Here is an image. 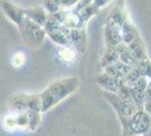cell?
Returning <instances> with one entry per match:
<instances>
[{
	"instance_id": "obj_1",
	"label": "cell",
	"mask_w": 151,
	"mask_h": 136,
	"mask_svg": "<svg viewBox=\"0 0 151 136\" xmlns=\"http://www.w3.org/2000/svg\"><path fill=\"white\" fill-rule=\"evenodd\" d=\"M79 87V79L77 77L64 78L47 86L38 97L41 103V112H46L60 103L65 97L75 93Z\"/></svg>"
},
{
	"instance_id": "obj_2",
	"label": "cell",
	"mask_w": 151,
	"mask_h": 136,
	"mask_svg": "<svg viewBox=\"0 0 151 136\" xmlns=\"http://www.w3.org/2000/svg\"><path fill=\"white\" fill-rule=\"evenodd\" d=\"M101 94H103V97L106 100L108 103L111 104V107L115 110L116 115H117L119 119H120L122 128H124L126 126V124H127V121H129V119H130V117L138 110L139 107H137L131 101L119 97L115 93L103 91Z\"/></svg>"
},
{
	"instance_id": "obj_3",
	"label": "cell",
	"mask_w": 151,
	"mask_h": 136,
	"mask_svg": "<svg viewBox=\"0 0 151 136\" xmlns=\"http://www.w3.org/2000/svg\"><path fill=\"white\" fill-rule=\"evenodd\" d=\"M151 125V116L143 109L138 110L130 117L126 126L123 129V136H142L148 132Z\"/></svg>"
},
{
	"instance_id": "obj_4",
	"label": "cell",
	"mask_w": 151,
	"mask_h": 136,
	"mask_svg": "<svg viewBox=\"0 0 151 136\" xmlns=\"http://www.w3.org/2000/svg\"><path fill=\"white\" fill-rule=\"evenodd\" d=\"M19 31L22 33V36L26 44L34 49L38 48L42 44L46 36V32L44 28L36 23H34L33 20H28L26 16L23 22V25L19 27Z\"/></svg>"
},
{
	"instance_id": "obj_5",
	"label": "cell",
	"mask_w": 151,
	"mask_h": 136,
	"mask_svg": "<svg viewBox=\"0 0 151 136\" xmlns=\"http://www.w3.org/2000/svg\"><path fill=\"white\" fill-rule=\"evenodd\" d=\"M149 78L140 77L132 85H130V97L131 101L139 108H143L145 102V90L148 86Z\"/></svg>"
},
{
	"instance_id": "obj_6",
	"label": "cell",
	"mask_w": 151,
	"mask_h": 136,
	"mask_svg": "<svg viewBox=\"0 0 151 136\" xmlns=\"http://www.w3.org/2000/svg\"><path fill=\"white\" fill-rule=\"evenodd\" d=\"M0 7L4 10L5 15L13 22L14 24L18 26V28L23 25V22L25 20L24 9H22L20 7L16 6L15 4L8 1V0H1L0 1Z\"/></svg>"
},
{
	"instance_id": "obj_7",
	"label": "cell",
	"mask_w": 151,
	"mask_h": 136,
	"mask_svg": "<svg viewBox=\"0 0 151 136\" xmlns=\"http://www.w3.org/2000/svg\"><path fill=\"white\" fill-rule=\"evenodd\" d=\"M97 83L103 89V91H107V92L116 94L124 82H123V79H117L115 77H112L111 75H108L104 71L103 74H101L97 77Z\"/></svg>"
},
{
	"instance_id": "obj_8",
	"label": "cell",
	"mask_w": 151,
	"mask_h": 136,
	"mask_svg": "<svg viewBox=\"0 0 151 136\" xmlns=\"http://www.w3.org/2000/svg\"><path fill=\"white\" fill-rule=\"evenodd\" d=\"M105 40H106V45H111V47H115L122 43L123 40H122L121 26L107 20L106 27H105Z\"/></svg>"
},
{
	"instance_id": "obj_9",
	"label": "cell",
	"mask_w": 151,
	"mask_h": 136,
	"mask_svg": "<svg viewBox=\"0 0 151 136\" xmlns=\"http://www.w3.org/2000/svg\"><path fill=\"white\" fill-rule=\"evenodd\" d=\"M132 68L133 67L126 65V64H124V63H122V61L119 60V61L114 63L112 65L105 67L104 69H105V73L108 74V75H111L112 77H115L117 78V79H123L127 75V73L131 71Z\"/></svg>"
},
{
	"instance_id": "obj_10",
	"label": "cell",
	"mask_w": 151,
	"mask_h": 136,
	"mask_svg": "<svg viewBox=\"0 0 151 136\" xmlns=\"http://www.w3.org/2000/svg\"><path fill=\"white\" fill-rule=\"evenodd\" d=\"M24 13L28 20H33L34 23H36L42 27L44 26L46 18L49 16V14L46 13L43 7H33L29 9H24Z\"/></svg>"
},
{
	"instance_id": "obj_11",
	"label": "cell",
	"mask_w": 151,
	"mask_h": 136,
	"mask_svg": "<svg viewBox=\"0 0 151 136\" xmlns=\"http://www.w3.org/2000/svg\"><path fill=\"white\" fill-rule=\"evenodd\" d=\"M119 60H120V58H119V52L116 50V45L115 47L106 45V48L104 49L103 55H101V67L105 68V67L112 65Z\"/></svg>"
},
{
	"instance_id": "obj_12",
	"label": "cell",
	"mask_w": 151,
	"mask_h": 136,
	"mask_svg": "<svg viewBox=\"0 0 151 136\" xmlns=\"http://www.w3.org/2000/svg\"><path fill=\"white\" fill-rule=\"evenodd\" d=\"M135 69L140 77H147L151 79V61L148 58L140 60L138 65L135 66Z\"/></svg>"
},
{
	"instance_id": "obj_13",
	"label": "cell",
	"mask_w": 151,
	"mask_h": 136,
	"mask_svg": "<svg viewBox=\"0 0 151 136\" xmlns=\"http://www.w3.org/2000/svg\"><path fill=\"white\" fill-rule=\"evenodd\" d=\"M43 8L46 10V13L49 14V15H53V14H55L57 12H59L61 7L59 6V4H58L55 0H44Z\"/></svg>"
},
{
	"instance_id": "obj_14",
	"label": "cell",
	"mask_w": 151,
	"mask_h": 136,
	"mask_svg": "<svg viewBox=\"0 0 151 136\" xmlns=\"http://www.w3.org/2000/svg\"><path fill=\"white\" fill-rule=\"evenodd\" d=\"M75 50L73 49H69V48H64V49H61V51L59 52V55H60L61 59H63V60H73L76 53Z\"/></svg>"
},
{
	"instance_id": "obj_15",
	"label": "cell",
	"mask_w": 151,
	"mask_h": 136,
	"mask_svg": "<svg viewBox=\"0 0 151 136\" xmlns=\"http://www.w3.org/2000/svg\"><path fill=\"white\" fill-rule=\"evenodd\" d=\"M24 59H25V56H24L22 52H17V53H15V56L13 57L14 66H16V67L20 66L23 63H24Z\"/></svg>"
},
{
	"instance_id": "obj_16",
	"label": "cell",
	"mask_w": 151,
	"mask_h": 136,
	"mask_svg": "<svg viewBox=\"0 0 151 136\" xmlns=\"http://www.w3.org/2000/svg\"><path fill=\"white\" fill-rule=\"evenodd\" d=\"M59 6L63 7V8H70V7H73L79 1V0H55Z\"/></svg>"
},
{
	"instance_id": "obj_17",
	"label": "cell",
	"mask_w": 151,
	"mask_h": 136,
	"mask_svg": "<svg viewBox=\"0 0 151 136\" xmlns=\"http://www.w3.org/2000/svg\"><path fill=\"white\" fill-rule=\"evenodd\" d=\"M148 101H151V79H149L147 90H145V102H148Z\"/></svg>"
},
{
	"instance_id": "obj_18",
	"label": "cell",
	"mask_w": 151,
	"mask_h": 136,
	"mask_svg": "<svg viewBox=\"0 0 151 136\" xmlns=\"http://www.w3.org/2000/svg\"><path fill=\"white\" fill-rule=\"evenodd\" d=\"M109 0H94V2H93V5H94L97 9H101V7H104L106 5L107 2H108Z\"/></svg>"
},
{
	"instance_id": "obj_19",
	"label": "cell",
	"mask_w": 151,
	"mask_h": 136,
	"mask_svg": "<svg viewBox=\"0 0 151 136\" xmlns=\"http://www.w3.org/2000/svg\"><path fill=\"white\" fill-rule=\"evenodd\" d=\"M143 109L151 116V101H148V102H145L143 104Z\"/></svg>"
},
{
	"instance_id": "obj_20",
	"label": "cell",
	"mask_w": 151,
	"mask_h": 136,
	"mask_svg": "<svg viewBox=\"0 0 151 136\" xmlns=\"http://www.w3.org/2000/svg\"><path fill=\"white\" fill-rule=\"evenodd\" d=\"M142 136H151V125H150V127H149V129H148V132Z\"/></svg>"
}]
</instances>
